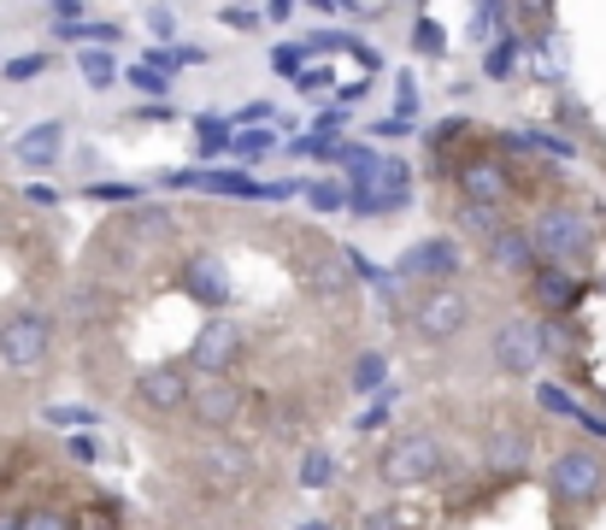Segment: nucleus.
<instances>
[{"label":"nucleus","instance_id":"nucleus-62","mask_svg":"<svg viewBox=\"0 0 606 530\" xmlns=\"http://www.w3.org/2000/svg\"><path fill=\"white\" fill-rule=\"evenodd\" d=\"M313 12H342V0H306Z\"/></svg>","mask_w":606,"mask_h":530},{"label":"nucleus","instance_id":"nucleus-51","mask_svg":"<svg viewBox=\"0 0 606 530\" xmlns=\"http://www.w3.org/2000/svg\"><path fill=\"white\" fill-rule=\"evenodd\" d=\"M24 201L36 213H47V207H59V190H47V183H24Z\"/></svg>","mask_w":606,"mask_h":530},{"label":"nucleus","instance_id":"nucleus-4","mask_svg":"<svg viewBox=\"0 0 606 530\" xmlns=\"http://www.w3.org/2000/svg\"><path fill=\"white\" fill-rule=\"evenodd\" d=\"M54 354V318L47 313H12L0 324V360L12 371H42Z\"/></svg>","mask_w":606,"mask_h":530},{"label":"nucleus","instance_id":"nucleus-55","mask_svg":"<svg viewBox=\"0 0 606 530\" xmlns=\"http://www.w3.org/2000/svg\"><path fill=\"white\" fill-rule=\"evenodd\" d=\"M383 424H389V407H377V401H371L366 413L354 419V431H383Z\"/></svg>","mask_w":606,"mask_h":530},{"label":"nucleus","instance_id":"nucleus-45","mask_svg":"<svg viewBox=\"0 0 606 530\" xmlns=\"http://www.w3.org/2000/svg\"><path fill=\"white\" fill-rule=\"evenodd\" d=\"M354 530H407V519H401L394 507H377V512H359Z\"/></svg>","mask_w":606,"mask_h":530},{"label":"nucleus","instance_id":"nucleus-7","mask_svg":"<svg viewBox=\"0 0 606 530\" xmlns=\"http://www.w3.org/2000/svg\"><path fill=\"white\" fill-rule=\"evenodd\" d=\"M465 266V248L454 236H424V242L401 248L394 260V278H424V283H454V271Z\"/></svg>","mask_w":606,"mask_h":530},{"label":"nucleus","instance_id":"nucleus-6","mask_svg":"<svg viewBox=\"0 0 606 530\" xmlns=\"http://www.w3.org/2000/svg\"><path fill=\"white\" fill-rule=\"evenodd\" d=\"M489 360L507 378H530L542 366V342H535V318H500L489 336Z\"/></svg>","mask_w":606,"mask_h":530},{"label":"nucleus","instance_id":"nucleus-24","mask_svg":"<svg viewBox=\"0 0 606 530\" xmlns=\"http://www.w3.org/2000/svg\"><path fill=\"white\" fill-rule=\"evenodd\" d=\"M294 484H301V489H331V484H336V454H331V448H318V442H313V448H301Z\"/></svg>","mask_w":606,"mask_h":530},{"label":"nucleus","instance_id":"nucleus-35","mask_svg":"<svg viewBox=\"0 0 606 530\" xmlns=\"http://www.w3.org/2000/svg\"><path fill=\"white\" fill-rule=\"evenodd\" d=\"M42 419H47V424H59V431H89V424H100L95 407H77V401H54Z\"/></svg>","mask_w":606,"mask_h":530},{"label":"nucleus","instance_id":"nucleus-5","mask_svg":"<svg viewBox=\"0 0 606 530\" xmlns=\"http://www.w3.org/2000/svg\"><path fill=\"white\" fill-rule=\"evenodd\" d=\"M465 324H472V295L454 283H436L430 295H419V306H412V331H419L424 342H454Z\"/></svg>","mask_w":606,"mask_h":530},{"label":"nucleus","instance_id":"nucleus-31","mask_svg":"<svg viewBox=\"0 0 606 530\" xmlns=\"http://www.w3.org/2000/svg\"><path fill=\"white\" fill-rule=\"evenodd\" d=\"M283 153H289V160L331 165V160H336V136H313V130H306V136H289V142H283Z\"/></svg>","mask_w":606,"mask_h":530},{"label":"nucleus","instance_id":"nucleus-32","mask_svg":"<svg viewBox=\"0 0 606 530\" xmlns=\"http://www.w3.org/2000/svg\"><path fill=\"white\" fill-rule=\"evenodd\" d=\"M0 72H7V83H36V77H47V72H54V54L30 47V54H12L7 65H0Z\"/></svg>","mask_w":606,"mask_h":530},{"label":"nucleus","instance_id":"nucleus-61","mask_svg":"<svg viewBox=\"0 0 606 530\" xmlns=\"http://www.w3.org/2000/svg\"><path fill=\"white\" fill-rule=\"evenodd\" d=\"M294 530H336V524H331V519H301Z\"/></svg>","mask_w":606,"mask_h":530},{"label":"nucleus","instance_id":"nucleus-57","mask_svg":"<svg viewBox=\"0 0 606 530\" xmlns=\"http://www.w3.org/2000/svg\"><path fill=\"white\" fill-rule=\"evenodd\" d=\"M577 424H583L595 442H606V413H588V407H577Z\"/></svg>","mask_w":606,"mask_h":530},{"label":"nucleus","instance_id":"nucleus-43","mask_svg":"<svg viewBox=\"0 0 606 530\" xmlns=\"http://www.w3.org/2000/svg\"><path fill=\"white\" fill-rule=\"evenodd\" d=\"M236 125H248V130H259V125H277V107H271L266 95H259V100H241Z\"/></svg>","mask_w":606,"mask_h":530},{"label":"nucleus","instance_id":"nucleus-60","mask_svg":"<svg viewBox=\"0 0 606 530\" xmlns=\"http://www.w3.org/2000/svg\"><path fill=\"white\" fill-rule=\"evenodd\" d=\"M412 125H401V118H377V125H371V136H407Z\"/></svg>","mask_w":606,"mask_h":530},{"label":"nucleus","instance_id":"nucleus-15","mask_svg":"<svg viewBox=\"0 0 606 530\" xmlns=\"http://www.w3.org/2000/svg\"><path fill=\"white\" fill-rule=\"evenodd\" d=\"M483 459H489V472H500V477H518L530 466V436L518 431V424H500V431H489L483 436Z\"/></svg>","mask_w":606,"mask_h":530},{"label":"nucleus","instance_id":"nucleus-28","mask_svg":"<svg viewBox=\"0 0 606 530\" xmlns=\"http://www.w3.org/2000/svg\"><path fill=\"white\" fill-rule=\"evenodd\" d=\"M77 72L89 89H112L118 83V60H112V47H77Z\"/></svg>","mask_w":606,"mask_h":530},{"label":"nucleus","instance_id":"nucleus-29","mask_svg":"<svg viewBox=\"0 0 606 530\" xmlns=\"http://www.w3.org/2000/svg\"><path fill=\"white\" fill-rule=\"evenodd\" d=\"M83 201H100V207H136V201H148L142 183H83Z\"/></svg>","mask_w":606,"mask_h":530},{"label":"nucleus","instance_id":"nucleus-2","mask_svg":"<svg viewBox=\"0 0 606 530\" xmlns=\"http://www.w3.org/2000/svg\"><path fill=\"white\" fill-rule=\"evenodd\" d=\"M530 248H535V260H548V266L583 260V253L595 248V225H588V213H577V207H542L530 225Z\"/></svg>","mask_w":606,"mask_h":530},{"label":"nucleus","instance_id":"nucleus-38","mask_svg":"<svg viewBox=\"0 0 606 530\" xmlns=\"http://www.w3.org/2000/svg\"><path fill=\"white\" fill-rule=\"evenodd\" d=\"M19 530H77V519L59 507H30V512H19Z\"/></svg>","mask_w":606,"mask_h":530},{"label":"nucleus","instance_id":"nucleus-21","mask_svg":"<svg viewBox=\"0 0 606 530\" xmlns=\"http://www.w3.org/2000/svg\"><path fill=\"white\" fill-rule=\"evenodd\" d=\"M230 153L241 165H259V160H271V153H283V130H277V125L241 130V136H230Z\"/></svg>","mask_w":606,"mask_h":530},{"label":"nucleus","instance_id":"nucleus-13","mask_svg":"<svg viewBox=\"0 0 606 530\" xmlns=\"http://www.w3.org/2000/svg\"><path fill=\"white\" fill-rule=\"evenodd\" d=\"M12 160L24 171H54L65 160V125L59 118H47V125H30L19 142H12Z\"/></svg>","mask_w":606,"mask_h":530},{"label":"nucleus","instance_id":"nucleus-42","mask_svg":"<svg viewBox=\"0 0 606 530\" xmlns=\"http://www.w3.org/2000/svg\"><path fill=\"white\" fill-rule=\"evenodd\" d=\"M459 225H465V230H500V207H477V201H465V207H459Z\"/></svg>","mask_w":606,"mask_h":530},{"label":"nucleus","instance_id":"nucleus-8","mask_svg":"<svg viewBox=\"0 0 606 530\" xmlns=\"http://www.w3.org/2000/svg\"><path fill=\"white\" fill-rule=\"evenodd\" d=\"M183 413L195 419V431H230L241 419V389L230 378H201V383H188Z\"/></svg>","mask_w":606,"mask_h":530},{"label":"nucleus","instance_id":"nucleus-18","mask_svg":"<svg viewBox=\"0 0 606 530\" xmlns=\"http://www.w3.org/2000/svg\"><path fill=\"white\" fill-rule=\"evenodd\" d=\"M407 207H412V195H401V190L348 183V213H354V218H394V213H407Z\"/></svg>","mask_w":606,"mask_h":530},{"label":"nucleus","instance_id":"nucleus-12","mask_svg":"<svg viewBox=\"0 0 606 530\" xmlns=\"http://www.w3.org/2000/svg\"><path fill=\"white\" fill-rule=\"evenodd\" d=\"M530 301L542 306L548 318H565L571 306L583 301V283L571 278L565 266H548V260H535V266H530Z\"/></svg>","mask_w":606,"mask_h":530},{"label":"nucleus","instance_id":"nucleus-50","mask_svg":"<svg viewBox=\"0 0 606 530\" xmlns=\"http://www.w3.org/2000/svg\"><path fill=\"white\" fill-rule=\"evenodd\" d=\"M342 125H348V107H324V112L313 118V136H336Z\"/></svg>","mask_w":606,"mask_h":530},{"label":"nucleus","instance_id":"nucleus-10","mask_svg":"<svg viewBox=\"0 0 606 530\" xmlns=\"http://www.w3.org/2000/svg\"><path fill=\"white\" fill-rule=\"evenodd\" d=\"M183 295L201 301V306H218V313L236 301V283H230V271H224L218 248H195L183 260Z\"/></svg>","mask_w":606,"mask_h":530},{"label":"nucleus","instance_id":"nucleus-22","mask_svg":"<svg viewBox=\"0 0 606 530\" xmlns=\"http://www.w3.org/2000/svg\"><path fill=\"white\" fill-rule=\"evenodd\" d=\"M507 142L542 153V160H577V142H571V136H560V130H507Z\"/></svg>","mask_w":606,"mask_h":530},{"label":"nucleus","instance_id":"nucleus-59","mask_svg":"<svg viewBox=\"0 0 606 530\" xmlns=\"http://www.w3.org/2000/svg\"><path fill=\"white\" fill-rule=\"evenodd\" d=\"M359 100H366V77L348 83V89H336V107H359Z\"/></svg>","mask_w":606,"mask_h":530},{"label":"nucleus","instance_id":"nucleus-27","mask_svg":"<svg viewBox=\"0 0 606 530\" xmlns=\"http://www.w3.org/2000/svg\"><path fill=\"white\" fill-rule=\"evenodd\" d=\"M512 30V0H477V19H472V42H495Z\"/></svg>","mask_w":606,"mask_h":530},{"label":"nucleus","instance_id":"nucleus-20","mask_svg":"<svg viewBox=\"0 0 606 530\" xmlns=\"http://www.w3.org/2000/svg\"><path fill=\"white\" fill-rule=\"evenodd\" d=\"M125 230L142 236V242H171V236H177V213L171 207H142V201H136V207H125Z\"/></svg>","mask_w":606,"mask_h":530},{"label":"nucleus","instance_id":"nucleus-54","mask_svg":"<svg viewBox=\"0 0 606 530\" xmlns=\"http://www.w3.org/2000/svg\"><path fill=\"white\" fill-rule=\"evenodd\" d=\"M47 7H54V24H77L89 0H47Z\"/></svg>","mask_w":606,"mask_h":530},{"label":"nucleus","instance_id":"nucleus-63","mask_svg":"<svg viewBox=\"0 0 606 530\" xmlns=\"http://www.w3.org/2000/svg\"><path fill=\"white\" fill-rule=\"evenodd\" d=\"M241 7H248V0H241Z\"/></svg>","mask_w":606,"mask_h":530},{"label":"nucleus","instance_id":"nucleus-14","mask_svg":"<svg viewBox=\"0 0 606 530\" xmlns=\"http://www.w3.org/2000/svg\"><path fill=\"white\" fill-rule=\"evenodd\" d=\"M454 190L477 207H500L507 201V177H500V160H465L454 171Z\"/></svg>","mask_w":606,"mask_h":530},{"label":"nucleus","instance_id":"nucleus-36","mask_svg":"<svg viewBox=\"0 0 606 530\" xmlns=\"http://www.w3.org/2000/svg\"><path fill=\"white\" fill-rule=\"evenodd\" d=\"M306 60H313V54H306L301 42H277V47H271V72H277V77H289V83L306 72Z\"/></svg>","mask_w":606,"mask_h":530},{"label":"nucleus","instance_id":"nucleus-52","mask_svg":"<svg viewBox=\"0 0 606 530\" xmlns=\"http://www.w3.org/2000/svg\"><path fill=\"white\" fill-rule=\"evenodd\" d=\"M348 54L359 60V72H366V77H371V72H383V54H377V47H371V42H354V47H348Z\"/></svg>","mask_w":606,"mask_h":530},{"label":"nucleus","instance_id":"nucleus-58","mask_svg":"<svg viewBox=\"0 0 606 530\" xmlns=\"http://www.w3.org/2000/svg\"><path fill=\"white\" fill-rule=\"evenodd\" d=\"M259 19H271V24H289L294 19V0H266V12Z\"/></svg>","mask_w":606,"mask_h":530},{"label":"nucleus","instance_id":"nucleus-17","mask_svg":"<svg viewBox=\"0 0 606 530\" xmlns=\"http://www.w3.org/2000/svg\"><path fill=\"white\" fill-rule=\"evenodd\" d=\"M201 477H206V484H230V477H248V448H241V442H230V436L206 442Z\"/></svg>","mask_w":606,"mask_h":530},{"label":"nucleus","instance_id":"nucleus-11","mask_svg":"<svg viewBox=\"0 0 606 530\" xmlns=\"http://www.w3.org/2000/svg\"><path fill=\"white\" fill-rule=\"evenodd\" d=\"M183 401H188V378L177 366H148L142 378H136V407L153 419H171V413H183Z\"/></svg>","mask_w":606,"mask_h":530},{"label":"nucleus","instance_id":"nucleus-37","mask_svg":"<svg viewBox=\"0 0 606 530\" xmlns=\"http://www.w3.org/2000/svg\"><path fill=\"white\" fill-rule=\"evenodd\" d=\"M125 83H130V89H142L148 100H171V77L148 72V65H125Z\"/></svg>","mask_w":606,"mask_h":530},{"label":"nucleus","instance_id":"nucleus-19","mask_svg":"<svg viewBox=\"0 0 606 530\" xmlns=\"http://www.w3.org/2000/svg\"><path fill=\"white\" fill-rule=\"evenodd\" d=\"M518 60H524V36L507 30V36H495L489 47H483V77H489V83H512L518 77Z\"/></svg>","mask_w":606,"mask_h":530},{"label":"nucleus","instance_id":"nucleus-33","mask_svg":"<svg viewBox=\"0 0 606 530\" xmlns=\"http://www.w3.org/2000/svg\"><path fill=\"white\" fill-rule=\"evenodd\" d=\"M419 112H424L419 77H412V72H394V118H401V125H419Z\"/></svg>","mask_w":606,"mask_h":530},{"label":"nucleus","instance_id":"nucleus-25","mask_svg":"<svg viewBox=\"0 0 606 530\" xmlns=\"http://www.w3.org/2000/svg\"><path fill=\"white\" fill-rule=\"evenodd\" d=\"M348 383H354V396H377V389L389 383V354H383V348H366V354L354 360Z\"/></svg>","mask_w":606,"mask_h":530},{"label":"nucleus","instance_id":"nucleus-56","mask_svg":"<svg viewBox=\"0 0 606 530\" xmlns=\"http://www.w3.org/2000/svg\"><path fill=\"white\" fill-rule=\"evenodd\" d=\"M512 12H524V19H535V24H548V12H553V0H512Z\"/></svg>","mask_w":606,"mask_h":530},{"label":"nucleus","instance_id":"nucleus-41","mask_svg":"<svg viewBox=\"0 0 606 530\" xmlns=\"http://www.w3.org/2000/svg\"><path fill=\"white\" fill-rule=\"evenodd\" d=\"M218 24H224V30H241V36H248V30H259V24H266V19H259L253 7H241V0H230V7L218 12Z\"/></svg>","mask_w":606,"mask_h":530},{"label":"nucleus","instance_id":"nucleus-47","mask_svg":"<svg viewBox=\"0 0 606 530\" xmlns=\"http://www.w3.org/2000/svg\"><path fill=\"white\" fill-rule=\"evenodd\" d=\"M412 47H419V54H442V30H436V19H419V30H412Z\"/></svg>","mask_w":606,"mask_h":530},{"label":"nucleus","instance_id":"nucleus-48","mask_svg":"<svg viewBox=\"0 0 606 530\" xmlns=\"http://www.w3.org/2000/svg\"><path fill=\"white\" fill-rule=\"evenodd\" d=\"M136 118L142 125H177V107L171 100H148V107H136Z\"/></svg>","mask_w":606,"mask_h":530},{"label":"nucleus","instance_id":"nucleus-46","mask_svg":"<svg viewBox=\"0 0 606 530\" xmlns=\"http://www.w3.org/2000/svg\"><path fill=\"white\" fill-rule=\"evenodd\" d=\"M65 454H72L77 466H95V459H100V442H95V436H77V431H72V436H65Z\"/></svg>","mask_w":606,"mask_h":530},{"label":"nucleus","instance_id":"nucleus-3","mask_svg":"<svg viewBox=\"0 0 606 530\" xmlns=\"http://www.w3.org/2000/svg\"><path fill=\"white\" fill-rule=\"evenodd\" d=\"M600 489H606V459L595 448H565L548 466V495L560 507H595Z\"/></svg>","mask_w":606,"mask_h":530},{"label":"nucleus","instance_id":"nucleus-1","mask_svg":"<svg viewBox=\"0 0 606 530\" xmlns=\"http://www.w3.org/2000/svg\"><path fill=\"white\" fill-rule=\"evenodd\" d=\"M442 472V442L430 431H394L377 454V484L383 489H424Z\"/></svg>","mask_w":606,"mask_h":530},{"label":"nucleus","instance_id":"nucleus-34","mask_svg":"<svg viewBox=\"0 0 606 530\" xmlns=\"http://www.w3.org/2000/svg\"><path fill=\"white\" fill-rule=\"evenodd\" d=\"M535 407H542L548 419H577V401H571V389H565V383H553V378L535 383Z\"/></svg>","mask_w":606,"mask_h":530},{"label":"nucleus","instance_id":"nucleus-49","mask_svg":"<svg viewBox=\"0 0 606 530\" xmlns=\"http://www.w3.org/2000/svg\"><path fill=\"white\" fill-rule=\"evenodd\" d=\"M294 89H301V95H318V89H331V72H324V65H306V72L294 77Z\"/></svg>","mask_w":606,"mask_h":530},{"label":"nucleus","instance_id":"nucleus-16","mask_svg":"<svg viewBox=\"0 0 606 530\" xmlns=\"http://www.w3.org/2000/svg\"><path fill=\"white\" fill-rule=\"evenodd\" d=\"M489 266H495V271H507V278H530V266H535L530 230H512V225L489 230Z\"/></svg>","mask_w":606,"mask_h":530},{"label":"nucleus","instance_id":"nucleus-23","mask_svg":"<svg viewBox=\"0 0 606 530\" xmlns=\"http://www.w3.org/2000/svg\"><path fill=\"white\" fill-rule=\"evenodd\" d=\"M218 153H230V125H224L218 112H201L195 118V160L218 165Z\"/></svg>","mask_w":606,"mask_h":530},{"label":"nucleus","instance_id":"nucleus-44","mask_svg":"<svg viewBox=\"0 0 606 530\" xmlns=\"http://www.w3.org/2000/svg\"><path fill=\"white\" fill-rule=\"evenodd\" d=\"M100 295H107V289H77V295H72V318H100V313H107V301H100Z\"/></svg>","mask_w":606,"mask_h":530},{"label":"nucleus","instance_id":"nucleus-53","mask_svg":"<svg viewBox=\"0 0 606 530\" xmlns=\"http://www.w3.org/2000/svg\"><path fill=\"white\" fill-rule=\"evenodd\" d=\"M112 501H100V507H89V512H83V524H89V530H118V519H112Z\"/></svg>","mask_w":606,"mask_h":530},{"label":"nucleus","instance_id":"nucleus-39","mask_svg":"<svg viewBox=\"0 0 606 530\" xmlns=\"http://www.w3.org/2000/svg\"><path fill=\"white\" fill-rule=\"evenodd\" d=\"M354 42H359V36H342V30H313L301 47H306V54H348Z\"/></svg>","mask_w":606,"mask_h":530},{"label":"nucleus","instance_id":"nucleus-40","mask_svg":"<svg viewBox=\"0 0 606 530\" xmlns=\"http://www.w3.org/2000/svg\"><path fill=\"white\" fill-rule=\"evenodd\" d=\"M148 36H153V47L177 42V12H171V7H153V12H148Z\"/></svg>","mask_w":606,"mask_h":530},{"label":"nucleus","instance_id":"nucleus-26","mask_svg":"<svg viewBox=\"0 0 606 530\" xmlns=\"http://www.w3.org/2000/svg\"><path fill=\"white\" fill-rule=\"evenodd\" d=\"M301 201L313 213H348V183H336V177H306L301 183Z\"/></svg>","mask_w":606,"mask_h":530},{"label":"nucleus","instance_id":"nucleus-9","mask_svg":"<svg viewBox=\"0 0 606 530\" xmlns=\"http://www.w3.org/2000/svg\"><path fill=\"white\" fill-rule=\"evenodd\" d=\"M241 360V331L230 318H206L195 342H188V366L201 371V378H230V366Z\"/></svg>","mask_w":606,"mask_h":530},{"label":"nucleus","instance_id":"nucleus-30","mask_svg":"<svg viewBox=\"0 0 606 530\" xmlns=\"http://www.w3.org/2000/svg\"><path fill=\"white\" fill-rule=\"evenodd\" d=\"M313 283H318V295H331V301H336V295H348V283H354V278H348V266H342V253H331V248L318 253Z\"/></svg>","mask_w":606,"mask_h":530}]
</instances>
